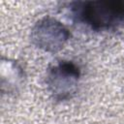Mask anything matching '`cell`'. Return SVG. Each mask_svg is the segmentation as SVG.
<instances>
[{"instance_id": "1", "label": "cell", "mask_w": 124, "mask_h": 124, "mask_svg": "<svg viewBox=\"0 0 124 124\" xmlns=\"http://www.w3.org/2000/svg\"><path fill=\"white\" fill-rule=\"evenodd\" d=\"M74 17L95 31L115 29L124 23V1L100 0L72 4Z\"/></svg>"}, {"instance_id": "2", "label": "cell", "mask_w": 124, "mask_h": 124, "mask_svg": "<svg viewBox=\"0 0 124 124\" xmlns=\"http://www.w3.org/2000/svg\"><path fill=\"white\" fill-rule=\"evenodd\" d=\"M79 78L80 70L78 65L72 61L61 60L47 71V90L56 101L68 100L76 93Z\"/></svg>"}, {"instance_id": "3", "label": "cell", "mask_w": 124, "mask_h": 124, "mask_svg": "<svg viewBox=\"0 0 124 124\" xmlns=\"http://www.w3.org/2000/svg\"><path fill=\"white\" fill-rule=\"evenodd\" d=\"M69 38V30L60 21L50 16L40 19L31 32L33 44L48 52H56L62 49Z\"/></svg>"}]
</instances>
